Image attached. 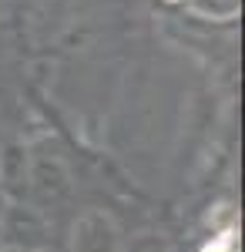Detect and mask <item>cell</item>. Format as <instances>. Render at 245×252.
<instances>
[{
  "mask_svg": "<svg viewBox=\"0 0 245 252\" xmlns=\"http://www.w3.org/2000/svg\"><path fill=\"white\" fill-rule=\"evenodd\" d=\"M205 252H235V249H232V242H228V239H222V242H215V246L205 249Z\"/></svg>",
  "mask_w": 245,
  "mask_h": 252,
  "instance_id": "1",
  "label": "cell"
}]
</instances>
